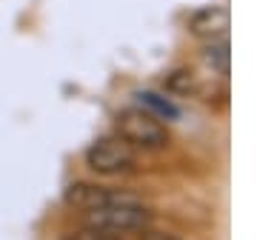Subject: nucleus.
Masks as SVG:
<instances>
[{
  "instance_id": "4",
  "label": "nucleus",
  "mask_w": 257,
  "mask_h": 240,
  "mask_svg": "<svg viewBox=\"0 0 257 240\" xmlns=\"http://www.w3.org/2000/svg\"><path fill=\"white\" fill-rule=\"evenodd\" d=\"M126 197H132V192L106 189V186H97V183H74L66 189V203L80 209V212H92V209H100V206L120 203Z\"/></svg>"
},
{
  "instance_id": "5",
  "label": "nucleus",
  "mask_w": 257,
  "mask_h": 240,
  "mask_svg": "<svg viewBox=\"0 0 257 240\" xmlns=\"http://www.w3.org/2000/svg\"><path fill=\"white\" fill-rule=\"evenodd\" d=\"M206 60H209L211 66H217V72H220V74L229 72V46H226V40H220L217 46H209Z\"/></svg>"
},
{
  "instance_id": "6",
  "label": "nucleus",
  "mask_w": 257,
  "mask_h": 240,
  "mask_svg": "<svg viewBox=\"0 0 257 240\" xmlns=\"http://www.w3.org/2000/svg\"><path fill=\"white\" fill-rule=\"evenodd\" d=\"M63 240H120L117 234H109V231H97L92 226H83L77 231H69Z\"/></svg>"
},
{
  "instance_id": "8",
  "label": "nucleus",
  "mask_w": 257,
  "mask_h": 240,
  "mask_svg": "<svg viewBox=\"0 0 257 240\" xmlns=\"http://www.w3.org/2000/svg\"><path fill=\"white\" fill-rule=\"evenodd\" d=\"M143 240H180V237H175V234H163V231H149Z\"/></svg>"
},
{
  "instance_id": "7",
  "label": "nucleus",
  "mask_w": 257,
  "mask_h": 240,
  "mask_svg": "<svg viewBox=\"0 0 257 240\" xmlns=\"http://www.w3.org/2000/svg\"><path fill=\"white\" fill-rule=\"evenodd\" d=\"M140 100L146 103V106H152V109H157L160 114H169V117H175V114H177V109L172 106V103H169V100H157V94H152V92L140 94Z\"/></svg>"
},
{
  "instance_id": "1",
  "label": "nucleus",
  "mask_w": 257,
  "mask_h": 240,
  "mask_svg": "<svg viewBox=\"0 0 257 240\" xmlns=\"http://www.w3.org/2000/svg\"><path fill=\"white\" fill-rule=\"evenodd\" d=\"M149 220H152V212L138 194H132L120 203H109L100 206V209H92V212H83L86 226H92L97 231H109V234H126V231L146 229Z\"/></svg>"
},
{
  "instance_id": "3",
  "label": "nucleus",
  "mask_w": 257,
  "mask_h": 240,
  "mask_svg": "<svg viewBox=\"0 0 257 240\" xmlns=\"http://www.w3.org/2000/svg\"><path fill=\"white\" fill-rule=\"evenodd\" d=\"M138 163V157L132 152L128 143H123L120 138H103L97 143L86 149V166L106 177H117V175H128Z\"/></svg>"
},
{
  "instance_id": "2",
  "label": "nucleus",
  "mask_w": 257,
  "mask_h": 240,
  "mask_svg": "<svg viewBox=\"0 0 257 240\" xmlns=\"http://www.w3.org/2000/svg\"><path fill=\"white\" fill-rule=\"evenodd\" d=\"M117 135L128 146L146 149V152H157L169 143V132L160 123L157 114L149 109H126L117 114Z\"/></svg>"
}]
</instances>
